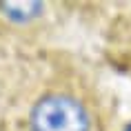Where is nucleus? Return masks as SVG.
<instances>
[{
	"instance_id": "f257e3e1",
	"label": "nucleus",
	"mask_w": 131,
	"mask_h": 131,
	"mask_svg": "<svg viewBox=\"0 0 131 131\" xmlns=\"http://www.w3.org/2000/svg\"><path fill=\"white\" fill-rule=\"evenodd\" d=\"M84 104L67 93H49L34 104L29 113L31 131H89Z\"/></svg>"
},
{
	"instance_id": "f03ea898",
	"label": "nucleus",
	"mask_w": 131,
	"mask_h": 131,
	"mask_svg": "<svg viewBox=\"0 0 131 131\" xmlns=\"http://www.w3.org/2000/svg\"><path fill=\"white\" fill-rule=\"evenodd\" d=\"M0 9H5V14L11 16L14 20H29L34 16L40 14L42 5L40 2H0Z\"/></svg>"
},
{
	"instance_id": "7ed1b4c3",
	"label": "nucleus",
	"mask_w": 131,
	"mask_h": 131,
	"mask_svg": "<svg viewBox=\"0 0 131 131\" xmlns=\"http://www.w3.org/2000/svg\"><path fill=\"white\" fill-rule=\"evenodd\" d=\"M124 131H131V122H129V124H127V127H124Z\"/></svg>"
}]
</instances>
